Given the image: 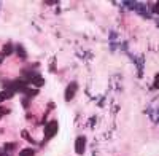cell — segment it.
<instances>
[{"mask_svg": "<svg viewBox=\"0 0 159 156\" xmlns=\"http://www.w3.org/2000/svg\"><path fill=\"white\" fill-rule=\"evenodd\" d=\"M0 156H7V153H5V151H2V150H0Z\"/></svg>", "mask_w": 159, "mask_h": 156, "instance_id": "obj_12", "label": "cell"}, {"mask_svg": "<svg viewBox=\"0 0 159 156\" xmlns=\"http://www.w3.org/2000/svg\"><path fill=\"white\" fill-rule=\"evenodd\" d=\"M154 86L156 88H159V73L156 75V78H154Z\"/></svg>", "mask_w": 159, "mask_h": 156, "instance_id": "obj_9", "label": "cell"}, {"mask_svg": "<svg viewBox=\"0 0 159 156\" xmlns=\"http://www.w3.org/2000/svg\"><path fill=\"white\" fill-rule=\"evenodd\" d=\"M84 144H86V139L83 135L76 139V142H75V151L78 154H83L84 153Z\"/></svg>", "mask_w": 159, "mask_h": 156, "instance_id": "obj_2", "label": "cell"}, {"mask_svg": "<svg viewBox=\"0 0 159 156\" xmlns=\"http://www.w3.org/2000/svg\"><path fill=\"white\" fill-rule=\"evenodd\" d=\"M3 62V54H0V64Z\"/></svg>", "mask_w": 159, "mask_h": 156, "instance_id": "obj_13", "label": "cell"}, {"mask_svg": "<svg viewBox=\"0 0 159 156\" xmlns=\"http://www.w3.org/2000/svg\"><path fill=\"white\" fill-rule=\"evenodd\" d=\"M75 91H76V83H70L69 88L65 89V100H72L75 96Z\"/></svg>", "mask_w": 159, "mask_h": 156, "instance_id": "obj_3", "label": "cell"}, {"mask_svg": "<svg viewBox=\"0 0 159 156\" xmlns=\"http://www.w3.org/2000/svg\"><path fill=\"white\" fill-rule=\"evenodd\" d=\"M11 97H13V91H10V89L3 91V93H0V102L7 100V99H11Z\"/></svg>", "mask_w": 159, "mask_h": 156, "instance_id": "obj_5", "label": "cell"}, {"mask_svg": "<svg viewBox=\"0 0 159 156\" xmlns=\"http://www.w3.org/2000/svg\"><path fill=\"white\" fill-rule=\"evenodd\" d=\"M19 156H34V150L25 148V150H22V151L19 153Z\"/></svg>", "mask_w": 159, "mask_h": 156, "instance_id": "obj_6", "label": "cell"}, {"mask_svg": "<svg viewBox=\"0 0 159 156\" xmlns=\"http://www.w3.org/2000/svg\"><path fill=\"white\" fill-rule=\"evenodd\" d=\"M56 132H57V123H56V121H51V123L45 127V137H46V139H51Z\"/></svg>", "mask_w": 159, "mask_h": 156, "instance_id": "obj_1", "label": "cell"}, {"mask_svg": "<svg viewBox=\"0 0 159 156\" xmlns=\"http://www.w3.org/2000/svg\"><path fill=\"white\" fill-rule=\"evenodd\" d=\"M11 49H13V48H11V45H7V46H5V49H3V56L10 54V53H11Z\"/></svg>", "mask_w": 159, "mask_h": 156, "instance_id": "obj_7", "label": "cell"}, {"mask_svg": "<svg viewBox=\"0 0 159 156\" xmlns=\"http://www.w3.org/2000/svg\"><path fill=\"white\" fill-rule=\"evenodd\" d=\"M153 11H154V13H159V2H157L156 5H153Z\"/></svg>", "mask_w": 159, "mask_h": 156, "instance_id": "obj_10", "label": "cell"}, {"mask_svg": "<svg viewBox=\"0 0 159 156\" xmlns=\"http://www.w3.org/2000/svg\"><path fill=\"white\" fill-rule=\"evenodd\" d=\"M29 78H30L29 81L35 83L37 86H42V85L45 83V81H43V76H40V75H32V73H30V75H29Z\"/></svg>", "mask_w": 159, "mask_h": 156, "instance_id": "obj_4", "label": "cell"}, {"mask_svg": "<svg viewBox=\"0 0 159 156\" xmlns=\"http://www.w3.org/2000/svg\"><path fill=\"white\" fill-rule=\"evenodd\" d=\"M8 113V108H3V107H0V118H2L3 115H7Z\"/></svg>", "mask_w": 159, "mask_h": 156, "instance_id": "obj_8", "label": "cell"}, {"mask_svg": "<svg viewBox=\"0 0 159 156\" xmlns=\"http://www.w3.org/2000/svg\"><path fill=\"white\" fill-rule=\"evenodd\" d=\"M15 147H16L15 144H8V145H7V150H13V148H15Z\"/></svg>", "mask_w": 159, "mask_h": 156, "instance_id": "obj_11", "label": "cell"}]
</instances>
